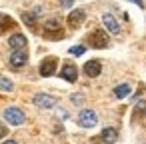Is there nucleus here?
<instances>
[{"instance_id":"obj_16","label":"nucleus","mask_w":146,"mask_h":144,"mask_svg":"<svg viewBox=\"0 0 146 144\" xmlns=\"http://www.w3.org/2000/svg\"><path fill=\"white\" fill-rule=\"evenodd\" d=\"M44 30H46V32H58V30H60V22H58V20H48V22L44 24Z\"/></svg>"},{"instance_id":"obj_7","label":"nucleus","mask_w":146,"mask_h":144,"mask_svg":"<svg viewBox=\"0 0 146 144\" xmlns=\"http://www.w3.org/2000/svg\"><path fill=\"white\" fill-rule=\"evenodd\" d=\"M90 42H92L94 48H106L108 46V36H106V32L96 30V32L90 34Z\"/></svg>"},{"instance_id":"obj_22","label":"nucleus","mask_w":146,"mask_h":144,"mask_svg":"<svg viewBox=\"0 0 146 144\" xmlns=\"http://www.w3.org/2000/svg\"><path fill=\"white\" fill-rule=\"evenodd\" d=\"M4 136H6V126L0 124V138H4Z\"/></svg>"},{"instance_id":"obj_6","label":"nucleus","mask_w":146,"mask_h":144,"mask_svg":"<svg viewBox=\"0 0 146 144\" xmlns=\"http://www.w3.org/2000/svg\"><path fill=\"white\" fill-rule=\"evenodd\" d=\"M102 22H104V26H106V30H108L110 34H120V24H118V20H116L110 12L102 14Z\"/></svg>"},{"instance_id":"obj_15","label":"nucleus","mask_w":146,"mask_h":144,"mask_svg":"<svg viewBox=\"0 0 146 144\" xmlns=\"http://www.w3.org/2000/svg\"><path fill=\"white\" fill-rule=\"evenodd\" d=\"M10 26H14V20L10 16H6V14H0V32L6 30V28H10Z\"/></svg>"},{"instance_id":"obj_11","label":"nucleus","mask_w":146,"mask_h":144,"mask_svg":"<svg viewBox=\"0 0 146 144\" xmlns=\"http://www.w3.org/2000/svg\"><path fill=\"white\" fill-rule=\"evenodd\" d=\"M84 18H86L84 10H72V12L68 14V24L76 28V26H80V24L84 22Z\"/></svg>"},{"instance_id":"obj_1","label":"nucleus","mask_w":146,"mask_h":144,"mask_svg":"<svg viewBox=\"0 0 146 144\" xmlns=\"http://www.w3.org/2000/svg\"><path fill=\"white\" fill-rule=\"evenodd\" d=\"M4 120H6V122H10L12 126H20V124H24V122H26V114H24L20 108L10 106V108H6V110H4Z\"/></svg>"},{"instance_id":"obj_12","label":"nucleus","mask_w":146,"mask_h":144,"mask_svg":"<svg viewBox=\"0 0 146 144\" xmlns=\"http://www.w3.org/2000/svg\"><path fill=\"white\" fill-rule=\"evenodd\" d=\"M100 138H102V142L112 144V142H116V138H118V130H116V128H104L102 134H100Z\"/></svg>"},{"instance_id":"obj_8","label":"nucleus","mask_w":146,"mask_h":144,"mask_svg":"<svg viewBox=\"0 0 146 144\" xmlns=\"http://www.w3.org/2000/svg\"><path fill=\"white\" fill-rule=\"evenodd\" d=\"M84 74L86 76H90V78H96L100 72H102V64L98 62V60H88L86 64H84Z\"/></svg>"},{"instance_id":"obj_5","label":"nucleus","mask_w":146,"mask_h":144,"mask_svg":"<svg viewBox=\"0 0 146 144\" xmlns=\"http://www.w3.org/2000/svg\"><path fill=\"white\" fill-rule=\"evenodd\" d=\"M56 66H58V60L54 56H48L40 62V74L42 76H52L56 72Z\"/></svg>"},{"instance_id":"obj_10","label":"nucleus","mask_w":146,"mask_h":144,"mask_svg":"<svg viewBox=\"0 0 146 144\" xmlns=\"http://www.w3.org/2000/svg\"><path fill=\"white\" fill-rule=\"evenodd\" d=\"M26 36L24 34H12L10 36V40H8V46L12 48V50H24L26 48Z\"/></svg>"},{"instance_id":"obj_14","label":"nucleus","mask_w":146,"mask_h":144,"mask_svg":"<svg viewBox=\"0 0 146 144\" xmlns=\"http://www.w3.org/2000/svg\"><path fill=\"white\" fill-rule=\"evenodd\" d=\"M0 90H2V92H12V90H14L12 80L6 78V76H0Z\"/></svg>"},{"instance_id":"obj_9","label":"nucleus","mask_w":146,"mask_h":144,"mask_svg":"<svg viewBox=\"0 0 146 144\" xmlns=\"http://www.w3.org/2000/svg\"><path fill=\"white\" fill-rule=\"evenodd\" d=\"M60 76L66 80V82H76L78 80V70L74 64H64L62 70H60Z\"/></svg>"},{"instance_id":"obj_24","label":"nucleus","mask_w":146,"mask_h":144,"mask_svg":"<svg viewBox=\"0 0 146 144\" xmlns=\"http://www.w3.org/2000/svg\"><path fill=\"white\" fill-rule=\"evenodd\" d=\"M2 144H18L16 140H6V142H2Z\"/></svg>"},{"instance_id":"obj_19","label":"nucleus","mask_w":146,"mask_h":144,"mask_svg":"<svg viewBox=\"0 0 146 144\" xmlns=\"http://www.w3.org/2000/svg\"><path fill=\"white\" fill-rule=\"evenodd\" d=\"M144 112H146V102L144 100L136 102V114H144Z\"/></svg>"},{"instance_id":"obj_2","label":"nucleus","mask_w":146,"mask_h":144,"mask_svg":"<svg viewBox=\"0 0 146 144\" xmlns=\"http://www.w3.org/2000/svg\"><path fill=\"white\" fill-rule=\"evenodd\" d=\"M96 124H98V116H96L94 110L84 108V110L78 114V126H82V128H94Z\"/></svg>"},{"instance_id":"obj_23","label":"nucleus","mask_w":146,"mask_h":144,"mask_svg":"<svg viewBox=\"0 0 146 144\" xmlns=\"http://www.w3.org/2000/svg\"><path fill=\"white\" fill-rule=\"evenodd\" d=\"M130 2H134V4H138L140 8H144V0H130Z\"/></svg>"},{"instance_id":"obj_4","label":"nucleus","mask_w":146,"mask_h":144,"mask_svg":"<svg viewBox=\"0 0 146 144\" xmlns=\"http://www.w3.org/2000/svg\"><path fill=\"white\" fill-rule=\"evenodd\" d=\"M32 102H34V106H38V108H54V106H56V98L50 96V94H44V92H38V94L32 98Z\"/></svg>"},{"instance_id":"obj_21","label":"nucleus","mask_w":146,"mask_h":144,"mask_svg":"<svg viewBox=\"0 0 146 144\" xmlns=\"http://www.w3.org/2000/svg\"><path fill=\"white\" fill-rule=\"evenodd\" d=\"M74 0H62V8H70Z\"/></svg>"},{"instance_id":"obj_3","label":"nucleus","mask_w":146,"mask_h":144,"mask_svg":"<svg viewBox=\"0 0 146 144\" xmlns=\"http://www.w3.org/2000/svg\"><path fill=\"white\" fill-rule=\"evenodd\" d=\"M26 62H28L26 50H12V54L8 58V64L12 68H22V66H26Z\"/></svg>"},{"instance_id":"obj_20","label":"nucleus","mask_w":146,"mask_h":144,"mask_svg":"<svg viewBox=\"0 0 146 144\" xmlns=\"http://www.w3.org/2000/svg\"><path fill=\"white\" fill-rule=\"evenodd\" d=\"M70 100H72L74 104H82V102H84V96H82V94H72Z\"/></svg>"},{"instance_id":"obj_18","label":"nucleus","mask_w":146,"mask_h":144,"mask_svg":"<svg viewBox=\"0 0 146 144\" xmlns=\"http://www.w3.org/2000/svg\"><path fill=\"white\" fill-rule=\"evenodd\" d=\"M84 50H86L84 46H72V48H70V54H74V56H82Z\"/></svg>"},{"instance_id":"obj_17","label":"nucleus","mask_w":146,"mask_h":144,"mask_svg":"<svg viewBox=\"0 0 146 144\" xmlns=\"http://www.w3.org/2000/svg\"><path fill=\"white\" fill-rule=\"evenodd\" d=\"M22 20H24V24H28V26H34V22H36V16H34L32 12H26V14H22Z\"/></svg>"},{"instance_id":"obj_13","label":"nucleus","mask_w":146,"mask_h":144,"mask_svg":"<svg viewBox=\"0 0 146 144\" xmlns=\"http://www.w3.org/2000/svg\"><path fill=\"white\" fill-rule=\"evenodd\" d=\"M114 96H116V98H126V96H130V86H128V84H118V86L114 88Z\"/></svg>"}]
</instances>
